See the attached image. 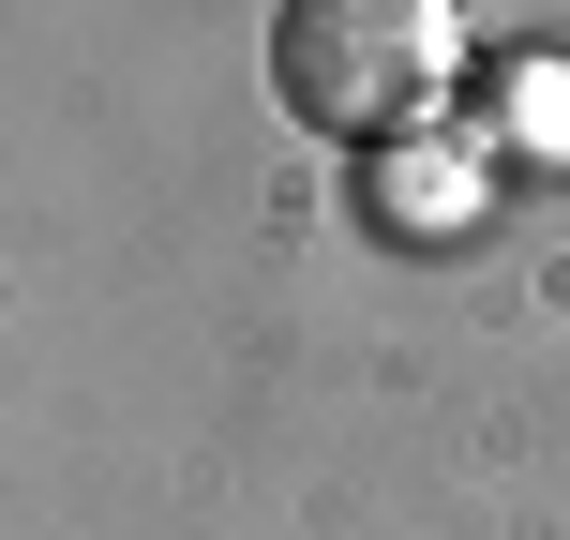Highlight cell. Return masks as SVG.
<instances>
[{
	"mask_svg": "<svg viewBox=\"0 0 570 540\" xmlns=\"http://www.w3.org/2000/svg\"><path fill=\"white\" fill-rule=\"evenodd\" d=\"M271 90L315 136H421L465 90V0H285L271 16Z\"/></svg>",
	"mask_w": 570,
	"mask_h": 540,
	"instance_id": "cell-1",
	"label": "cell"
},
{
	"mask_svg": "<svg viewBox=\"0 0 570 540\" xmlns=\"http://www.w3.org/2000/svg\"><path fill=\"white\" fill-rule=\"evenodd\" d=\"M375 226H391V240H465V226H481V166L391 136V166H375Z\"/></svg>",
	"mask_w": 570,
	"mask_h": 540,
	"instance_id": "cell-2",
	"label": "cell"
},
{
	"mask_svg": "<svg viewBox=\"0 0 570 540\" xmlns=\"http://www.w3.org/2000/svg\"><path fill=\"white\" fill-rule=\"evenodd\" d=\"M495 90H511V106H495V120H511L525 150H570V60H511V76H495Z\"/></svg>",
	"mask_w": 570,
	"mask_h": 540,
	"instance_id": "cell-3",
	"label": "cell"
}]
</instances>
